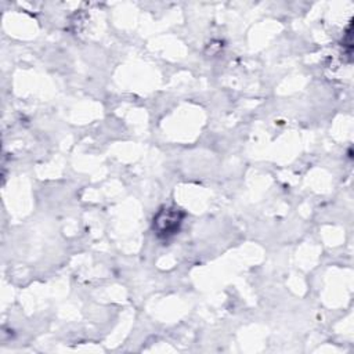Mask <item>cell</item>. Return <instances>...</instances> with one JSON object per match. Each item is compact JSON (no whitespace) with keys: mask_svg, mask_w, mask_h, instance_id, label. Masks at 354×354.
<instances>
[{"mask_svg":"<svg viewBox=\"0 0 354 354\" xmlns=\"http://www.w3.org/2000/svg\"><path fill=\"white\" fill-rule=\"evenodd\" d=\"M183 213L174 207H163L153 217V231L159 238L169 239L176 235L183 223Z\"/></svg>","mask_w":354,"mask_h":354,"instance_id":"cell-1","label":"cell"}]
</instances>
